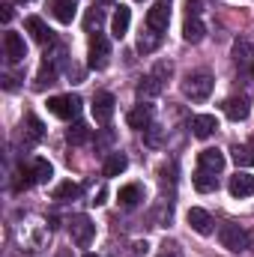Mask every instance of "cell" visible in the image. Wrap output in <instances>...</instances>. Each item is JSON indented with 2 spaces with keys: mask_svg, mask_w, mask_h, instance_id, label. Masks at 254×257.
Here are the masks:
<instances>
[{
  "mask_svg": "<svg viewBox=\"0 0 254 257\" xmlns=\"http://www.w3.org/2000/svg\"><path fill=\"white\" fill-rule=\"evenodd\" d=\"M212 87H215V81H212L209 72H189L186 81H183V93L189 96L191 102H203V99H209Z\"/></svg>",
  "mask_w": 254,
  "mask_h": 257,
  "instance_id": "1",
  "label": "cell"
},
{
  "mask_svg": "<svg viewBox=\"0 0 254 257\" xmlns=\"http://www.w3.org/2000/svg\"><path fill=\"white\" fill-rule=\"evenodd\" d=\"M81 96L78 93H66V96H51L48 99V111L54 114V117H60V120H75L78 114H81Z\"/></svg>",
  "mask_w": 254,
  "mask_h": 257,
  "instance_id": "2",
  "label": "cell"
},
{
  "mask_svg": "<svg viewBox=\"0 0 254 257\" xmlns=\"http://www.w3.org/2000/svg\"><path fill=\"white\" fill-rule=\"evenodd\" d=\"M108 63H111V42L102 33H93L90 36V60H87V66L102 72V69H108Z\"/></svg>",
  "mask_w": 254,
  "mask_h": 257,
  "instance_id": "3",
  "label": "cell"
},
{
  "mask_svg": "<svg viewBox=\"0 0 254 257\" xmlns=\"http://www.w3.org/2000/svg\"><path fill=\"white\" fill-rule=\"evenodd\" d=\"M69 233H72V242H75V245L87 248V245L93 242V236H96V224H93L87 215H72V218H69Z\"/></svg>",
  "mask_w": 254,
  "mask_h": 257,
  "instance_id": "4",
  "label": "cell"
},
{
  "mask_svg": "<svg viewBox=\"0 0 254 257\" xmlns=\"http://www.w3.org/2000/svg\"><path fill=\"white\" fill-rule=\"evenodd\" d=\"M218 239H221V245H224L227 251H245L248 242H251V236H248L239 224H224L221 233H218Z\"/></svg>",
  "mask_w": 254,
  "mask_h": 257,
  "instance_id": "5",
  "label": "cell"
},
{
  "mask_svg": "<svg viewBox=\"0 0 254 257\" xmlns=\"http://www.w3.org/2000/svg\"><path fill=\"white\" fill-rule=\"evenodd\" d=\"M114 105H117V99L111 96V93H96L93 96V120L99 123V126H108L111 123V117H114Z\"/></svg>",
  "mask_w": 254,
  "mask_h": 257,
  "instance_id": "6",
  "label": "cell"
},
{
  "mask_svg": "<svg viewBox=\"0 0 254 257\" xmlns=\"http://www.w3.org/2000/svg\"><path fill=\"white\" fill-rule=\"evenodd\" d=\"M3 54H6L9 63H21L27 57V45H24V39L15 30H6L3 33Z\"/></svg>",
  "mask_w": 254,
  "mask_h": 257,
  "instance_id": "7",
  "label": "cell"
},
{
  "mask_svg": "<svg viewBox=\"0 0 254 257\" xmlns=\"http://www.w3.org/2000/svg\"><path fill=\"white\" fill-rule=\"evenodd\" d=\"M171 24V9H168V0H159L150 12H147V27L156 30V33H165Z\"/></svg>",
  "mask_w": 254,
  "mask_h": 257,
  "instance_id": "8",
  "label": "cell"
},
{
  "mask_svg": "<svg viewBox=\"0 0 254 257\" xmlns=\"http://www.w3.org/2000/svg\"><path fill=\"white\" fill-rule=\"evenodd\" d=\"M24 30L39 42V45H51L54 42V30L39 18V15H30V18H24Z\"/></svg>",
  "mask_w": 254,
  "mask_h": 257,
  "instance_id": "9",
  "label": "cell"
},
{
  "mask_svg": "<svg viewBox=\"0 0 254 257\" xmlns=\"http://www.w3.org/2000/svg\"><path fill=\"white\" fill-rule=\"evenodd\" d=\"M227 189H230L233 197H251L254 194V177L248 174V171H236V174L230 177Z\"/></svg>",
  "mask_w": 254,
  "mask_h": 257,
  "instance_id": "10",
  "label": "cell"
},
{
  "mask_svg": "<svg viewBox=\"0 0 254 257\" xmlns=\"http://www.w3.org/2000/svg\"><path fill=\"white\" fill-rule=\"evenodd\" d=\"M248 111H251L248 96H230V99L224 102V114H227L233 123H242V120L248 117Z\"/></svg>",
  "mask_w": 254,
  "mask_h": 257,
  "instance_id": "11",
  "label": "cell"
},
{
  "mask_svg": "<svg viewBox=\"0 0 254 257\" xmlns=\"http://www.w3.org/2000/svg\"><path fill=\"white\" fill-rule=\"evenodd\" d=\"M186 221H189L191 230H194V233H200V236H209V233H212V218H209V212H206V209L191 206L189 215H186Z\"/></svg>",
  "mask_w": 254,
  "mask_h": 257,
  "instance_id": "12",
  "label": "cell"
},
{
  "mask_svg": "<svg viewBox=\"0 0 254 257\" xmlns=\"http://www.w3.org/2000/svg\"><path fill=\"white\" fill-rule=\"evenodd\" d=\"M215 128H218V120H215L212 114H197V117H191V135L200 138V141L212 138Z\"/></svg>",
  "mask_w": 254,
  "mask_h": 257,
  "instance_id": "13",
  "label": "cell"
},
{
  "mask_svg": "<svg viewBox=\"0 0 254 257\" xmlns=\"http://www.w3.org/2000/svg\"><path fill=\"white\" fill-rule=\"evenodd\" d=\"M165 90V78L159 75V72H150L147 78H141V84H138V96L141 99H153V96H159Z\"/></svg>",
  "mask_w": 254,
  "mask_h": 257,
  "instance_id": "14",
  "label": "cell"
},
{
  "mask_svg": "<svg viewBox=\"0 0 254 257\" xmlns=\"http://www.w3.org/2000/svg\"><path fill=\"white\" fill-rule=\"evenodd\" d=\"M197 162H200V168H206V171L218 174V171L224 168V153H221V150H215V147H206V150H200Z\"/></svg>",
  "mask_w": 254,
  "mask_h": 257,
  "instance_id": "15",
  "label": "cell"
},
{
  "mask_svg": "<svg viewBox=\"0 0 254 257\" xmlns=\"http://www.w3.org/2000/svg\"><path fill=\"white\" fill-rule=\"evenodd\" d=\"M126 120H129V126L132 128H144V132H147V128L153 126V105H147V102L138 105L135 111H129Z\"/></svg>",
  "mask_w": 254,
  "mask_h": 257,
  "instance_id": "16",
  "label": "cell"
},
{
  "mask_svg": "<svg viewBox=\"0 0 254 257\" xmlns=\"http://www.w3.org/2000/svg\"><path fill=\"white\" fill-rule=\"evenodd\" d=\"M51 12L60 24H72V18L78 12V0H51Z\"/></svg>",
  "mask_w": 254,
  "mask_h": 257,
  "instance_id": "17",
  "label": "cell"
},
{
  "mask_svg": "<svg viewBox=\"0 0 254 257\" xmlns=\"http://www.w3.org/2000/svg\"><path fill=\"white\" fill-rule=\"evenodd\" d=\"M129 24H132V9H129V6H120V9L114 12V18H111V33H114V39H123V36H126Z\"/></svg>",
  "mask_w": 254,
  "mask_h": 257,
  "instance_id": "18",
  "label": "cell"
},
{
  "mask_svg": "<svg viewBox=\"0 0 254 257\" xmlns=\"http://www.w3.org/2000/svg\"><path fill=\"white\" fill-rule=\"evenodd\" d=\"M191 180H194V189H197V192H203V194L218 189V177H215L212 171H206V168H197Z\"/></svg>",
  "mask_w": 254,
  "mask_h": 257,
  "instance_id": "19",
  "label": "cell"
},
{
  "mask_svg": "<svg viewBox=\"0 0 254 257\" xmlns=\"http://www.w3.org/2000/svg\"><path fill=\"white\" fill-rule=\"evenodd\" d=\"M203 36H206L203 21H200V18H186V24H183V39H186L189 45H197Z\"/></svg>",
  "mask_w": 254,
  "mask_h": 257,
  "instance_id": "20",
  "label": "cell"
},
{
  "mask_svg": "<svg viewBox=\"0 0 254 257\" xmlns=\"http://www.w3.org/2000/svg\"><path fill=\"white\" fill-rule=\"evenodd\" d=\"M159 45H162V33H156V30H150V27H147V33L141 30V36H138V51H141V54H153Z\"/></svg>",
  "mask_w": 254,
  "mask_h": 257,
  "instance_id": "21",
  "label": "cell"
},
{
  "mask_svg": "<svg viewBox=\"0 0 254 257\" xmlns=\"http://www.w3.org/2000/svg\"><path fill=\"white\" fill-rule=\"evenodd\" d=\"M117 200H120L123 206H129V209H132V206H138V203L144 200V189H141L138 183H132V186H123V189H120V194H117Z\"/></svg>",
  "mask_w": 254,
  "mask_h": 257,
  "instance_id": "22",
  "label": "cell"
},
{
  "mask_svg": "<svg viewBox=\"0 0 254 257\" xmlns=\"http://www.w3.org/2000/svg\"><path fill=\"white\" fill-rule=\"evenodd\" d=\"M126 168H129L126 153H111V156H108V162H105V177H120Z\"/></svg>",
  "mask_w": 254,
  "mask_h": 257,
  "instance_id": "23",
  "label": "cell"
},
{
  "mask_svg": "<svg viewBox=\"0 0 254 257\" xmlns=\"http://www.w3.org/2000/svg\"><path fill=\"white\" fill-rule=\"evenodd\" d=\"M54 78H57V60H54V57H51V60L45 57V60H42V69H39V78H36V87L42 90L45 84H54Z\"/></svg>",
  "mask_w": 254,
  "mask_h": 257,
  "instance_id": "24",
  "label": "cell"
},
{
  "mask_svg": "<svg viewBox=\"0 0 254 257\" xmlns=\"http://www.w3.org/2000/svg\"><path fill=\"white\" fill-rule=\"evenodd\" d=\"M24 123H27V138H24V147H30V144H36V141L45 135V126H42V120H39V117H33V114H30Z\"/></svg>",
  "mask_w": 254,
  "mask_h": 257,
  "instance_id": "25",
  "label": "cell"
},
{
  "mask_svg": "<svg viewBox=\"0 0 254 257\" xmlns=\"http://www.w3.org/2000/svg\"><path fill=\"white\" fill-rule=\"evenodd\" d=\"M75 197H81V186L78 183H60L57 189H54V200H75Z\"/></svg>",
  "mask_w": 254,
  "mask_h": 257,
  "instance_id": "26",
  "label": "cell"
},
{
  "mask_svg": "<svg viewBox=\"0 0 254 257\" xmlns=\"http://www.w3.org/2000/svg\"><path fill=\"white\" fill-rule=\"evenodd\" d=\"M102 21H105V12L93 6V9H87V15H84V30H87V33H93V30L99 33V27H102Z\"/></svg>",
  "mask_w": 254,
  "mask_h": 257,
  "instance_id": "27",
  "label": "cell"
},
{
  "mask_svg": "<svg viewBox=\"0 0 254 257\" xmlns=\"http://www.w3.org/2000/svg\"><path fill=\"white\" fill-rule=\"evenodd\" d=\"M66 141L75 144V147L78 144H87L90 141V128L84 126V123H75V126H69V132H66Z\"/></svg>",
  "mask_w": 254,
  "mask_h": 257,
  "instance_id": "28",
  "label": "cell"
},
{
  "mask_svg": "<svg viewBox=\"0 0 254 257\" xmlns=\"http://www.w3.org/2000/svg\"><path fill=\"white\" fill-rule=\"evenodd\" d=\"M51 177H54V168H51L45 159H36V162H33V180H36V183H48Z\"/></svg>",
  "mask_w": 254,
  "mask_h": 257,
  "instance_id": "29",
  "label": "cell"
},
{
  "mask_svg": "<svg viewBox=\"0 0 254 257\" xmlns=\"http://www.w3.org/2000/svg\"><path fill=\"white\" fill-rule=\"evenodd\" d=\"M233 60H236L239 66H242V63H248V60H251V45H248L245 39H239V42L233 45Z\"/></svg>",
  "mask_w": 254,
  "mask_h": 257,
  "instance_id": "30",
  "label": "cell"
},
{
  "mask_svg": "<svg viewBox=\"0 0 254 257\" xmlns=\"http://www.w3.org/2000/svg\"><path fill=\"white\" fill-rule=\"evenodd\" d=\"M233 162L236 165H254V150L251 147H233Z\"/></svg>",
  "mask_w": 254,
  "mask_h": 257,
  "instance_id": "31",
  "label": "cell"
},
{
  "mask_svg": "<svg viewBox=\"0 0 254 257\" xmlns=\"http://www.w3.org/2000/svg\"><path fill=\"white\" fill-rule=\"evenodd\" d=\"M147 132H150V135H147V144H150V147H159V141H162V128H159V126H150Z\"/></svg>",
  "mask_w": 254,
  "mask_h": 257,
  "instance_id": "32",
  "label": "cell"
},
{
  "mask_svg": "<svg viewBox=\"0 0 254 257\" xmlns=\"http://www.w3.org/2000/svg\"><path fill=\"white\" fill-rule=\"evenodd\" d=\"M200 6H203L200 0H186V12H189V18H197V15H200Z\"/></svg>",
  "mask_w": 254,
  "mask_h": 257,
  "instance_id": "33",
  "label": "cell"
},
{
  "mask_svg": "<svg viewBox=\"0 0 254 257\" xmlns=\"http://www.w3.org/2000/svg\"><path fill=\"white\" fill-rule=\"evenodd\" d=\"M147 248H150V245H147V242H138V245H135V251H132V254H135V257H144V254H147Z\"/></svg>",
  "mask_w": 254,
  "mask_h": 257,
  "instance_id": "34",
  "label": "cell"
},
{
  "mask_svg": "<svg viewBox=\"0 0 254 257\" xmlns=\"http://www.w3.org/2000/svg\"><path fill=\"white\" fill-rule=\"evenodd\" d=\"M162 257H168V251H165ZM171 257H180V251H177V245H174V251H171Z\"/></svg>",
  "mask_w": 254,
  "mask_h": 257,
  "instance_id": "35",
  "label": "cell"
},
{
  "mask_svg": "<svg viewBox=\"0 0 254 257\" xmlns=\"http://www.w3.org/2000/svg\"><path fill=\"white\" fill-rule=\"evenodd\" d=\"M96 3H114V0H96Z\"/></svg>",
  "mask_w": 254,
  "mask_h": 257,
  "instance_id": "36",
  "label": "cell"
},
{
  "mask_svg": "<svg viewBox=\"0 0 254 257\" xmlns=\"http://www.w3.org/2000/svg\"><path fill=\"white\" fill-rule=\"evenodd\" d=\"M15 3H30V0H15Z\"/></svg>",
  "mask_w": 254,
  "mask_h": 257,
  "instance_id": "37",
  "label": "cell"
},
{
  "mask_svg": "<svg viewBox=\"0 0 254 257\" xmlns=\"http://www.w3.org/2000/svg\"><path fill=\"white\" fill-rule=\"evenodd\" d=\"M84 257H99V254H84Z\"/></svg>",
  "mask_w": 254,
  "mask_h": 257,
  "instance_id": "38",
  "label": "cell"
},
{
  "mask_svg": "<svg viewBox=\"0 0 254 257\" xmlns=\"http://www.w3.org/2000/svg\"><path fill=\"white\" fill-rule=\"evenodd\" d=\"M251 78H254V63H251Z\"/></svg>",
  "mask_w": 254,
  "mask_h": 257,
  "instance_id": "39",
  "label": "cell"
},
{
  "mask_svg": "<svg viewBox=\"0 0 254 257\" xmlns=\"http://www.w3.org/2000/svg\"><path fill=\"white\" fill-rule=\"evenodd\" d=\"M248 147H251V150H254V141H251V144H248Z\"/></svg>",
  "mask_w": 254,
  "mask_h": 257,
  "instance_id": "40",
  "label": "cell"
}]
</instances>
